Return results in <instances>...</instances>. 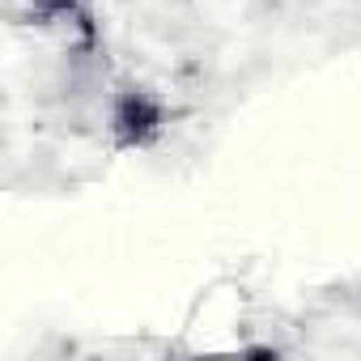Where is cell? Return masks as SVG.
I'll use <instances>...</instances> for the list:
<instances>
[{
	"instance_id": "obj_1",
	"label": "cell",
	"mask_w": 361,
	"mask_h": 361,
	"mask_svg": "<svg viewBox=\"0 0 361 361\" xmlns=\"http://www.w3.org/2000/svg\"><path fill=\"white\" fill-rule=\"evenodd\" d=\"M170 123V106L161 94L145 90V85H123L111 94V106H106V136L119 153H140V149H153L161 140Z\"/></svg>"
}]
</instances>
